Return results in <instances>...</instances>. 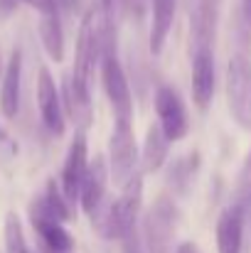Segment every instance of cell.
Segmentation results:
<instances>
[{"label":"cell","instance_id":"d6986e66","mask_svg":"<svg viewBox=\"0 0 251 253\" xmlns=\"http://www.w3.org/2000/svg\"><path fill=\"white\" fill-rule=\"evenodd\" d=\"M42 199V204L47 207V211L57 219V221H69L72 219V204H69V199L64 197V192H62V184H57L54 179H50L47 182V187H45V194L40 197Z\"/></svg>","mask_w":251,"mask_h":253},{"label":"cell","instance_id":"d4e9b609","mask_svg":"<svg viewBox=\"0 0 251 253\" xmlns=\"http://www.w3.org/2000/svg\"><path fill=\"white\" fill-rule=\"evenodd\" d=\"M123 244H126V253H141L138 241H136V234H131L128 239H123Z\"/></svg>","mask_w":251,"mask_h":253},{"label":"cell","instance_id":"30bf717a","mask_svg":"<svg viewBox=\"0 0 251 253\" xmlns=\"http://www.w3.org/2000/svg\"><path fill=\"white\" fill-rule=\"evenodd\" d=\"M214 96V47H192V98L207 111Z\"/></svg>","mask_w":251,"mask_h":253},{"label":"cell","instance_id":"44dd1931","mask_svg":"<svg viewBox=\"0 0 251 253\" xmlns=\"http://www.w3.org/2000/svg\"><path fill=\"white\" fill-rule=\"evenodd\" d=\"M2 239H5V253H30L27 241H25V231H22V224H20L17 214H7Z\"/></svg>","mask_w":251,"mask_h":253},{"label":"cell","instance_id":"277c9868","mask_svg":"<svg viewBox=\"0 0 251 253\" xmlns=\"http://www.w3.org/2000/svg\"><path fill=\"white\" fill-rule=\"evenodd\" d=\"M227 98L232 116L242 128L251 130V64L247 57L237 54L227 69Z\"/></svg>","mask_w":251,"mask_h":253},{"label":"cell","instance_id":"52a82bcc","mask_svg":"<svg viewBox=\"0 0 251 253\" xmlns=\"http://www.w3.org/2000/svg\"><path fill=\"white\" fill-rule=\"evenodd\" d=\"M101 82H103V91L111 101V108L116 113V118H126L131 121L133 116V96H131V84L126 79V72L118 62L116 54H106L101 57Z\"/></svg>","mask_w":251,"mask_h":253},{"label":"cell","instance_id":"2e32d148","mask_svg":"<svg viewBox=\"0 0 251 253\" xmlns=\"http://www.w3.org/2000/svg\"><path fill=\"white\" fill-rule=\"evenodd\" d=\"M167 150H170V140L165 138L163 128L158 123L151 126L146 133V143H143V169L158 172L167 163Z\"/></svg>","mask_w":251,"mask_h":253},{"label":"cell","instance_id":"ac0fdd59","mask_svg":"<svg viewBox=\"0 0 251 253\" xmlns=\"http://www.w3.org/2000/svg\"><path fill=\"white\" fill-rule=\"evenodd\" d=\"M232 204L242 211L244 216V224H251V153L247 155L244 165L239 169V177H237V187H234V199Z\"/></svg>","mask_w":251,"mask_h":253},{"label":"cell","instance_id":"9c48e42d","mask_svg":"<svg viewBox=\"0 0 251 253\" xmlns=\"http://www.w3.org/2000/svg\"><path fill=\"white\" fill-rule=\"evenodd\" d=\"M86 169H89V150H86V135L84 130H79L67 150V160H64V168H62V177H59V184H62V192L64 197L69 199V204L79 202V192H82L84 177H86Z\"/></svg>","mask_w":251,"mask_h":253},{"label":"cell","instance_id":"4fadbf2b","mask_svg":"<svg viewBox=\"0 0 251 253\" xmlns=\"http://www.w3.org/2000/svg\"><path fill=\"white\" fill-rule=\"evenodd\" d=\"M244 216L242 211L229 204L217 219V253H242L244 251Z\"/></svg>","mask_w":251,"mask_h":253},{"label":"cell","instance_id":"5b68a950","mask_svg":"<svg viewBox=\"0 0 251 253\" xmlns=\"http://www.w3.org/2000/svg\"><path fill=\"white\" fill-rule=\"evenodd\" d=\"M30 221H32V229L40 239V246L45 253H72L74 251V239L72 234L64 229L62 221H57L47 207L42 204V199L37 197L32 204H30Z\"/></svg>","mask_w":251,"mask_h":253},{"label":"cell","instance_id":"5bb4252c","mask_svg":"<svg viewBox=\"0 0 251 253\" xmlns=\"http://www.w3.org/2000/svg\"><path fill=\"white\" fill-rule=\"evenodd\" d=\"M62 106L64 116H69L79 126V130H86V126L91 123V93H86L72 74H67L62 82Z\"/></svg>","mask_w":251,"mask_h":253},{"label":"cell","instance_id":"7a4b0ae2","mask_svg":"<svg viewBox=\"0 0 251 253\" xmlns=\"http://www.w3.org/2000/svg\"><path fill=\"white\" fill-rule=\"evenodd\" d=\"M108 172L116 184H126L133 172L138 169V148H136V135L133 126L126 118H116L113 133L108 140Z\"/></svg>","mask_w":251,"mask_h":253},{"label":"cell","instance_id":"ffe728a7","mask_svg":"<svg viewBox=\"0 0 251 253\" xmlns=\"http://www.w3.org/2000/svg\"><path fill=\"white\" fill-rule=\"evenodd\" d=\"M197 165H200V155H197V153H190V155L175 160V163L170 165V169H167V182H170V187L177 189V192H185L187 184L192 182V174H195Z\"/></svg>","mask_w":251,"mask_h":253},{"label":"cell","instance_id":"9a60e30c","mask_svg":"<svg viewBox=\"0 0 251 253\" xmlns=\"http://www.w3.org/2000/svg\"><path fill=\"white\" fill-rule=\"evenodd\" d=\"M177 12V0H153V22H151V52L160 54L172 30Z\"/></svg>","mask_w":251,"mask_h":253},{"label":"cell","instance_id":"4316f807","mask_svg":"<svg viewBox=\"0 0 251 253\" xmlns=\"http://www.w3.org/2000/svg\"><path fill=\"white\" fill-rule=\"evenodd\" d=\"M242 15H244V22L251 30V0H242Z\"/></svg>","mask_w":251,"mask_h":253},{"label":"cell","instance_id":"3957f363","mask_svg":"<svg viewBox=\"0 0 251 253\" xmlns=\"http://www.w3.org/2000/svg\"><path fill=\"white\" fill-rule=\"evenodd\" d=\"M175 224H177L175 202L167 197H160L143 219V239H146L148 253H172Z\"/></svg>","mask_w":251,"mask_h":253},{"label":"cell","instance_id":"cb8c5ba5","mask_svg":"<svg viewBox=\"0 0 251 253\" xmlns=\"http://www.w3.org/2000/svg\"><path fill=\"white\" fill-rule=\"evenodd\" d=\"M77 2L79 0H57V7H59V12H74Z\"/></svg>","mask_w":251,"mask_h":253},{"label":"cell","instance_id":"603a6c76","mask_svg":"<svg viewBox=\"0 0 251 253\" xmlns=\"http://www.w3.org/2000/svg\"><path fill=\"white\" fill-rule=\"evenodd\" d=\"M20 0H0V15H10L15 7H17Z\"/></svg>","mask_w":251,"mask_h":253},{"label":"cell","instance_id":"8fae6325","mask_svg":"<svg viewBox=\"0 0 251 253\" xmlns=\"http://www.w3.org/2000/svg\"><path fill=\"white\" fill-rule=\"evenodd\" d=\"M108 179H111V172H108V165L103 163V158H101V155L94 158V163H89L82 192H79V202H82V209L86 211V216L94 219V216L103 209Z\"/></svg>","mask_w":251,"mask_h":253},{"label":"cell","instance_id":"7402d4cb","mask_svg":"<svg viewBox=\"0 0 251 253\" xmlns=\"http://www.w3.org/2000/svg\"><path fill=\"white\" fill-rule=\"evenodd\" d=\"M20 2H27L30 7H35V10H37V12H42V15L59 12V7H57V0H20Z\"/></svg>","mask_w":251,"mask_h":253},{"label":"cell","instance_id":"7c38bea8","mask_svg":"<svg viewBox=\"0 0 251 253\" xmlns=\"http://www.w3.org/2000/svg\"><path fill=\"white\" fill-rule=\"evenodd\" d=\"M20 82H22V52L12 49L0 79V113L5 118H15L20 111Z\"/></svg>","mask_w":251,"mask_h":253},{"label":"cell","instance_id":"8992f818","mask_svg":"<svg viewBox=\"0 0 251 253\" xmlns=\"http://www.w3.org/2000/svg\"><path fill=\"white\" fill-rule=\"evenodd\" d=\"M155 113H158V126L163 128L165 138L170 143L175 140H182L190 130V116H187V108L180 98V93L172 88V86H158L155 91Z\"/></svg>","mask_w":251,"mask_h":253},{"label":"cell","instance_id":"83f0119b","mask_svg":"<svg viewBox=\"0 0 251 253\" xmlns=\"http://www.w3.org/2000/svg\"><path fill=\"white\" fill-rule=\"evenodd\" d=\"M2 72H5V67H2V54H0V79H2Z\"/></svg>","mask_w":251,"mask_h":253},{"label":"cell","instance_id":"e0dca14e","mask_svg":"<svg viewBox=\"0 0 251 253\" xmlns=\"http://www.w3.org/2000/svg\"><path fill=\"white\" fill-rule=\"evenodd\" d=\"M40 40H42L45 52L54 62H62L64 59V30H62L59 12L42 15V20H40Z\"/></svg>","mask_w":251,"mask_h":253},{"label":"cell","instance_id":"6da1fadb","mask_svg":"<svg viewBox=\"0 0 251 253\" xmlns=\"http://www.w3.org/2000/svg\"><path fill=\"white\" fill-rule=\"evenodd\" d=\"M141 202H143V172L136 169L133 177L123 184L121 197L111 204H103V209L91 221L96 224V229L103 239H108V241L121 239L123 241L131 234H136Z\"/></svg>","mask_w":251,"mask_h":253},{"label":"cell","instance_id":"484cf974","mask_svg":"<svg viewBox=\"0 0 251 253\" xmlns=\"http://www.w3.org/2000/svg\"><path fill=\"white\" fill-rule=\"evenodd\" d=\"M175 253H202L195 244H190V241H185V244H180L177 249H175Z\"/></svg>","mask_w":251,"mask_h":253},{"label":"cell","instance_id":"ba28073f","mask_svg":"<svg viewBox=\"0 0 251 253\" xmlns=\"http://www.w3.org/2000/svg\"><path fill=\"white\" fill-rule=\"evenodd\" d=\"M37 108L42 116L45 128L52 135H62L67 128V116H64V106H62V93L54 84L50 69H40L37 74Z\"/></svg>","mask_w":251,"mask_h":253}]
</instances>
